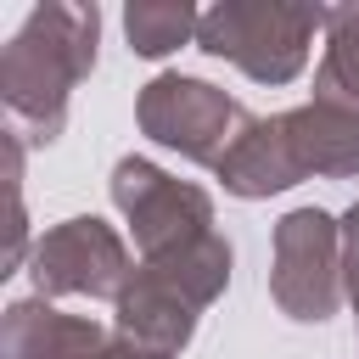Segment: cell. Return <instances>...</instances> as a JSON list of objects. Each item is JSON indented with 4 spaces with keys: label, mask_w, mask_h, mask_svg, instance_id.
Segmentation results:
<instances>
[{
    "label": "cell",
    "mask_w": 359,
    "mask_h": 359,
    "mask_svg": "<svg viewBox=\"0 0 359 359\" xmlns=\"http://www.w3.org/2000/svg\"><path fill=\"white\" fill-rule=\"evenodd\" d=\"M196 28H202V11L191 0H129L123 6V39L146 62H163L180 45H196Z\"/></svg>",
    "instance_id": "obj_11"
},
{
    "label": "cell",
    "mask_w": 359,
    "mask_h": 359,
    "mask_svg": "<svg viewBox=\"0 0 359 359\" xmlns=\"http://www.w3.org/2000/svg\"><path fill=\"white\" fill-rule=\"evenodd\" d=\"M230 264H236V252H230V241L219 230L180 247V252L140 258L129 286L112 303V331L151 348V353L180 359V348L196 337V320L224 297Z\"/></svg>",
    "instance_id": "obj_2"
},
{
    "label": "cell",
    "mask_w": 359,
    "mask_h": 359,
    "mask_svg": "<svg viewBox=\"0 0 359 359\" xmlns=\"http://www.w3.org/2000/svg\"><path fill=\"white\" fill-rule=\"evenodd\" d=\"M314 95L359 107V6H325V56L314 67Z\"/></svg>",
    "instance_id": "obj_12"
},
{
    "label": "cell",
    "mask_w": 359,
    "mask_h": 359,
    "mask_svg": "<svg viewBox=\"0 0 359 359\" xmlns=\"http://www.w3.org/2000/svg\"><path fill=\"white\" fill-rule=\"evenodd\" d=\"M28 275H34V297H45V303H56V297H107V303H118V292L135 275V258H129L123 236L107 219L73 213V219L50 224L34 241Z\"/></svg>",
    "instance_id": "obj_7"
},
{
    "label": "cell",
    "mask_w": 359,
    "mask_h": 359,
    "mask_svg": "<svg viewBox=\"0 0 359 359\" xmlns=\"http://www.w3.org/2000/svg\"><path fill=\"white\" fill-rule=\"evenodd\" d=\"M342 286L353 303V331H359V202L342 213Z\"/></svg>",
    "instance_id": "obj_13"
},
{
    "label": "cell",
    "mask_w": 359,
    "mask_h": 359,
    "mask_svg": "<svg viewBox=\"0 0 359 359\" xmlns=\"http://www.w3.org/2000/svg\"><path fill=\"white\" fill-rule=\"evenodd\" d=\"M107 185H112V208L129 219L140 258H163L213 236V196L191 180H174L151 157H118Z\"/></svg>",
    "instance_id": "obj_6"
},
{
    "label": "cell",
    "mask_w": 359,
    "mask_h": 359,
    "mask_svg": "<svg viewBox=\"0 0 359 359\" xmlns=\"http://www.w3.org/2000/svg\"><path fill=\"white\" fill-rule=\"evenodd\" d=\"M280 118H286V135H292L303 174H320V180H353L359 174V107L309 95L303 107H292Z\"/></svg>",
    "instance_id": "obj_10"
},
{
    "label": "cell",
    "mask_w": 359,
    "mask_h": 359,
    "mask_svg": "<svg viewBox=\"0 0 359 359\" xmlns=\"http://www.w3.org/2000/svg\"><path fill=\"white\" fill-rule=\"evenodd\" d=\"M95 359H168V353H151V348H140V342H129V337L112 331V342H107Z\"/></svg>",
    "instance_id": "obj_14"
},
{
    "label": "cell",
    "mask_w": 359,
    "mask_h": 359,
    "mask_svg": "<svg viewBox=\"0 0 359 359\" xmlns=\"http://www.w3.org/2000/svg\"><path fill=\"white\" fill-rule=\"evenodd\" d=\"M101 11L73 0H45L22 17L11 45L0 50V107L6 135L22 146H50L67 123L73 90L95 73Z\"/></svg>",
    "instance_id": "obj_1"
},
{
    "label": "cell",
    "mask_w": 359,
    "mask_h": 359,
    "mask_svg": "<svg viewBox=\"0 0 359 359\" xmlns=\"http://www.w3.org/2000/svg\"><path fill=\"white\" fill-rule=\"evenodd\" d=\"M325 28V6H286V0H224L202 11L196 50L213 62L241 67L252 84H292L309 62L314 34Z\"/></svg>",
    "instance_id": "obj_3"
},
{
    "label": "cell",
    "mask_w": 359,
    "mask_h": 359,
    "mask_svg": "<svg viewBox=\"0 0 359 359\" xmlns=\"http://www.w3.org/2000/svg\"><path fill=\"white\" fill-rule=\"evenodd\" d=\"M112 331L90 314H62L45 297H17L0 314V359H95Z\"/></svg>",
    "instance_id": "obj_8"
},
{
    "label": "cell",
    "mask_w": 359,
    "mask_h": 359,
    "mask_svg": "<svg viewBox=\"0 0 359 359\" xmlns=\"http://www.w3.org/2000/svg\"><path fill=\"white\" fill-rule=\"evenodd\" d=\"M135 123L146 140H157L163 151H180L185 163L219 168V157L252 129V112L224 95L213 79L196 73H157L151 84H140L135 95Z\"/></svg>",
    "instance_id": "obj_4"
},
{
    "label": "cell",
    "mask_w": 359,
    "mask_h": 359,
    "mask_svg": "<svg viewBox=\"0 0 359 359\" xmlns=\"http://www.w3.org/2000/svg\"><path fill=\"white\" fill-rule=\"evenodd\" d=\"M269 297L297 325H325L342 309V219H331L325 208H292L275 219Z\"/></svg>",
    "instance_id": "obj_5"
},
{
    "label": "cell",
    "mask_w": 359,
    "mask_h": 359,
    "mask_svg": "<svg viewBox=\"0 0 359 359\" xmlns=\"http://www.w3.org/2000/svg\"><path fill=\"white\" fill-rule=\"evenodd\" d=\"M213 180H219L230 196H241V202H264V196H280V191L303 185L309 174H303V163H297V151H292L286 118L275 112V118H252V129L219 157Z\"/></svg>",
    "instance_id": "obj_9"
}]
</instances>
